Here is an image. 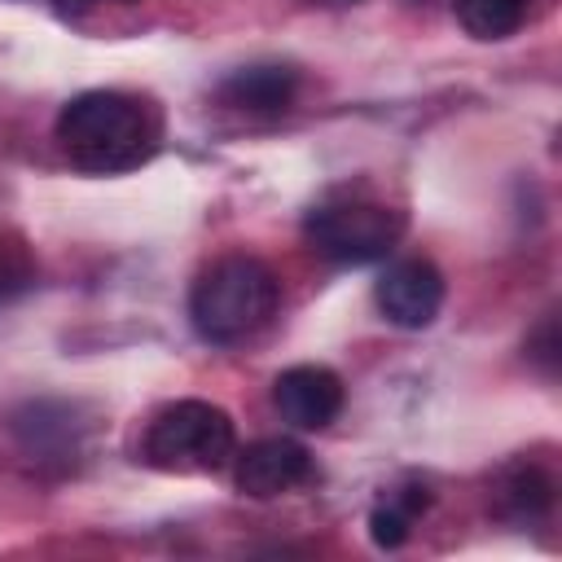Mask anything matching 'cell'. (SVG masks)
I'll use <instances>...</instances> for the list:
<instances>
[{"label":"cell","instance_id":"6da1fadb","mask_svg":"<svg viewBox=\"0 0 562 562\" xmlns=\"http://www.w3.org/2000/svg\"><path fill=\"white\" fill-rule=\"evenodd\" d=\"M162 123L158 110L132 92L92 88L61 105L57 114V140L83 171H132L158 149Z\"/></svg>","mask_w":562,"mask_h":562},{"label":"cell","instance_id":"7a4b0ae2","mask_svg":"<svg viewBox=\"0 0 562 562\" xmlns=\"http://www.w3.org/2000/svg\"><path fill=\"white\" fill-rule=\"evenodd\" d=\"M281 281L255 255H224L198 272L189 290V321L206 342H241L277 312Z\"/></svg>","mask_w":562,"mask_h":562},{"label":"cell","instance_id":"3957f363","mask_svg":"<svg viewBox=\"0 0 562 562\" xmlns=\"http://www.w3.org/2000/svg\"><path fill=\"white\" fill-rule=\"evenodd\" d=\"M237 452L233 417L211 400H176L154 413L140 457L162 474H215Z\"/></svg>","mask_w":562,"mask_h":562},{"label":"cell","instance_id":"277c9868","mask_svg":"<svg viewBox=\"0 0 562 562\" xmlns=\"http://www.w3.org/2000/svg\"><path fill=\"white\" fill-rule=\"evenodd\" d=\"M303 233L325 259L360 268V263L386 259L400 246L404 211H395V206H386L360 189H342V193H334L307 211Z\"/></svg>","mask_w":562,"mask_h":562},{"label":"cell","instance_id":"5b68a950","mask_svg":"<svg viewBox=\"0 0 562 562\" xmlns=\"http://www.w3.org/2000/svg\"><path fill=\"white\" fill-rule=\"evenodd\" d=\"M373 299L395 329H426L443 307V272L430 259H395L382 268Z\"/></svg>","mask_w":562,"mask_h":562},{"label":"cell","instance_id":"8992f818","mask_svg":"<svg viewBox=\"0 0 562 562\" xmlns=\"http://www.w3.org/2000/svg\"><path fill=\"white\" fill-rule=\"evenodd\" d=\"M316 465H312V452L294 439H255L250 448L233 452V479H237V492L250 496V501H272V496H285L303 483H312Z\"/></svg>","mask_w":562,"mask_h":562},{"label":"cell","instance_id":"52a82bcc","mask_svg":"<svg viewBox=\"0 0 562 562\" xmlns=\"http://www.w3.org/2000/svg\"><path fill=\"white\" fill-rule=\"evenodd\" d=\"M272 404L294 430H325L342 413V378L325 364H290L272 382Z\"/></svg>","mask_w":562,"mask_h":562},{"label":"cell","instance_id":"ba28073f","mask_svg":"<svg viewBox=\"0 0 562 562\" xmlns=\"http://www.w3.org/2000/svg\"><path fill=\"white\" fill-rule=\"evenodd\" d=\"M299 75L285 61H259V66H241L220 83V97L237 110H255V114H277L294 101Z\"/></svg>","mask_w":562,"mask_h":562},{"label":"cell","instance_id":"9c48e42d","mask_svg":"<svg viewBox=\"0 0 562 562\" xmlns=\"http://www.w3.org/2000/svg\"><path fill=\"white\" fill-rule=\"evenodd\" d=\"M496 505H501V514L514 518V522H536V518H544V514L553 509V479H549L540 465L518 461V465H509V470L501 474V483H496Z\"/></svg>","mask_w":562,"mask_h":562},{"label":"cell","instance_id":"30bf717a","mask_svg":"<svg viewBox=\"0 0 562 562\" xmlns=\"http://www.w3.org/2000/svg\"><path fill=\"white\" fill-rule=\"evenodd\" d=\"M426 505H430V492H426L422 483L391 487V492L369 509V540H373L378 549H400Z\"/></svg>","mask_w":562,"mask_h":562},{"label":"cell","instance_id":"8fae6325","mask_svg":"<svg viewBox=\"0 0 562 562\" xmlns=\"http://www.w3.org/2000/svg\"><path fill=\"white\" fill-rule=\"evenodd\" d=\"M527 0H457V22L474 40H505L522 26Z\"/></svg>","mask_w":562,"mask_h":562},{"label":"cell","instance_id":"7c38bea8","mask_svg":"<svg viewBox=\"0 0 562 562\" xmlns=\"http://www.w3.org/2000/svg\"><path fill=\"white\" fill-rule=\"evenodd\" d=\"M61 9H79V4H92V0H57Z\"/></svg>","mask_w":562,"mask_h":562},{"label":"cell","instance_id":"4fadbf2b","mask_svg":"<svg viewBox=\"0 0 562 562\" xmlns=\"http://www.w3.org/2000/svg\"><path fill=\"white\" fill-rule=\"evenodd\" d=\"M338 4H351V0H338Z\"/></svg>","mask_w":562,"mask_h":562}]
</instances>
